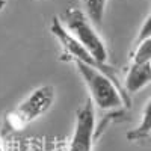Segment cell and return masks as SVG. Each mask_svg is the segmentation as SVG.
I'll use <instances>...</instances> for the list:
<instances>
[{"label":"cell","instance_id":"7c38bea8","mask_svg":"<svg viewBox=\"0 0 151 151\" xmlns=\"http://www.w3.org/2000/svg\"><path fill=\"white\" fill-rule=\"evenodd\" d=\"M0 151H3V148H2V139H0Z\"/></svg>","mask_w":151,"mask_h":151},{"label":"cell","instance_id":"7a4b0ae2","mask_svg":"<svg viewBox=\"0 0 151 151\" xmlns=\"http://www.w3.org/2000/svg\"><path fill=\"white\" fill-rule=\"evenodd\" d=\"M58 18L62 23V26L67 29V32L77 42H80L98 62L107 64L109 55H107L106 44L97 33L94 23L89 20L85 11L76 6H68Z\"/></svg>","mask_w":151,"mask_h":151},{"label":"cell","instance_id":"6da1fadb","mask_svg":"<svg viewBox=\"0 0 151 151\" xmlns=\"http://www.w3.org/2000/svg\"><path fill=\"white\" fill-rule=\"evenodd\" d=\"M73 64L76 65V70L89 91V98L97 107L101 110H113L121 109L122 106H132V97L119 89L104 73L88 67L82 62H73Z\"/></svg>","mask_w":151,"mask_h":151},{"label":"cell","instance_id":"ba28073f","mask_svg":"<svg viewBox=\"0 0 151 151\" xmlns=\"http://www.w3.org/2000/svg\"><path fill=\"white\" fill-rule=\"evenodd\" d=\"M82 2H83L85 12L89 17V20L95 26H101L106 6H107V0H82Z\"/></svg>","mask_w":151,"mask_h":151},{"label":"cell","instance_id":"8fae6325","mask_svg":"<svg viewBox=\"0 0 151 151\" xmlns=\"http://www.w3.org/2000/svg\"><path fill=\"white\" fill-rule=\"evenodd\" d=\"M5 6H6V0H0V11H2Z\"/></svg>","mask_w":151,"mask_h":151},{"label":"cell","instance_id":"52a82bcc","mask_svg":"<svg viewBox=\"0 0 151 151\" xmlns=\"http://www.w3.org/2000/svg\"><path fill=\"white\" fill-rule=\"evenodd\" d=\"M151 136V98L147 101L142 115H141V121L136 127L130 132H127V139L130 142H141L145 141Z\"/></svg>","mask_w":151,"mask_h":151},{"label":"cell","instance_id":"8992f818","mask_svg":"<svg viewBox=\"0 0 151 151\" xmlns=\"http://www.w3.org/2000/svg\"><path fill=\"white\" fill-rule=\"evenodd\" d=\"M151 83V64H132L122 82L124 91L129 95L139 92Z\"/></svg>","mask_w":151,"mask_h":151},{"label":"cell","instance_id":"3957f363","mask_svg":"<svg viewBox=\"0 0 151 151\" xmlns=\"http://www.w3.org/2000/svg\"><path fill=\"white\" fill-rule=\"evenodd\" d=\"M55 101V88L52 85H42L32 91L21 103H18L11 112L6 113V125L20 132L26 129L35 119L42 116Z\"/></svg>","mask_w":151,"mask_h":151},{"label":"cell","instance_id":"277c9868","mask_svg":"<svg viewBox=\"0 0 151 151\" xmlns=\"http://www.w3.org/2000/svg\"><path fill=\"white\" fill-rule=\"evenodd\" d=\"M50 32L53 33V36L60 42L62 45V50H64V55H62V60H68V62H82V64L88 65V67H92L95 70H100L101 73H104L107 77L115 83L119 89L124 91L122 88V82L118 79V74H116V70L110 67L109 64H101L98 62L88 50L74 40V38L67 32V29L62 26V23L59 21L58 17H53L52 20V24H50ZM125 92V91H124ZM127 94V92H125ZM129 95V94H127ZM130 97V95H129Z\"/></svg>","mask_w":151,"mask_h":151},{"label":"cell","instance_id":"5b68a950","mask_svg":"<svg viewBox=\"0 0 151 151\" xmlns=\"http://www.w3.org/2000/svg\"><path fill=\"white\" fill-rule=\"evenodd\" d=\"M95 110L91 98L77 109L76 112L74 132L71 137V144L67 151H92L95 142Z\"/></svg>","mask_w":151,"mask_h":151},{"label":"cell","instance_id":"9c48e42d","mask_svg":"<svg viewBox=\"0 0 151 151\" xmlns=\"http://www.w3.org/2000/svg\"><path fill=\"white\" fill-rule=\"evenodd\" d=\"M130 59L132 64H151V38L134 44V50Z\"/></svg>","mask_w":151,"mask_h":151},{"label":"cell","instance_id":"30bf717a","mask_svg":"<svg viewBox=\"0 0 151 151\" xmlns=\"http://www.w3.org/2000/svg\"><path fill=\"white\" fill-rule=\"evenodd\" d=\"M147 38H151V14L145 18L144 24L141 26L139 32H137V36H136V40H134V44H139L141 41L147 40Z\"/></svg>","mask_w":151,"mask_h":151}]
</instances>
